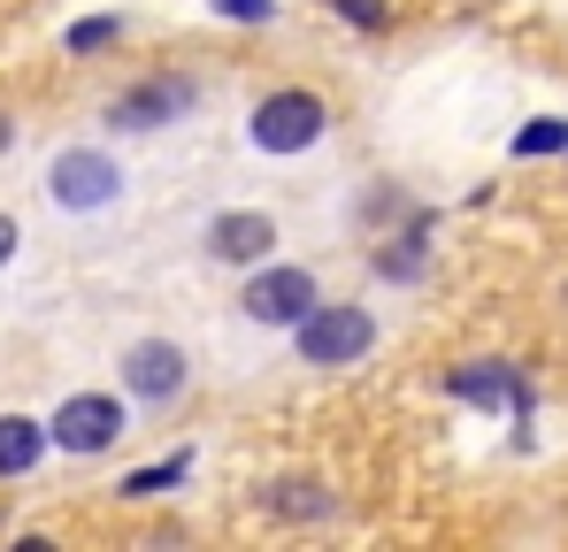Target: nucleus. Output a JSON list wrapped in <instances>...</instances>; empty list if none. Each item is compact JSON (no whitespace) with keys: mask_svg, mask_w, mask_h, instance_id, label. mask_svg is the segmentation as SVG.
<instances>
[{"mask_svg":"<svg viewBox=\"0 0 568 552\" xmlns=\"http://www.w3.org/2000/svg\"><path fill=\"white\" fill-rule=\"evenodd\" d=\"M292 346H300V361L307 368H346L362 361L369 346H377V315L369 307H315L307 323H292Z\"/></svg>","mask_w":568,"mask_h":552,"instance_id":"nucleus-1","label":"nucleus"},{"mask_svg":"<svg viewBox=\"0 0 568 552\" xmlns=\"http://www.w3.org/2000/svg\"><path fill=\"white\" fill-rule=\"evenodd\" d=\"M246 131H254V146H262V154H307V146L331 131V108H323L315 92L284 85V92H270V100L246 115Z\"/></svg>","mask_w":568,"mask_h":552,"instance_id":"nucleus-2","label":"nucleus"},{"mask_svg":"<svg viewBox=\"0 0 568 552\" xmlns=\"http://www.w3.org/2000/svg\"><path fill=\"white\" fill-rule=\"evenodd\" d=\"M54 446L62 453H78V460H93V453H108L115 438H123V399H108V391H78V399H62L54 407Z\"/></svg>","mask_w":568,"mask_h":552,"instance_id":"nucleus-3","label":"nucleus"},{"mask_svg":"<svg viewBox=\"0 0 568 552\" xmlns=\"http://www.w3.org/2000/svg\"><path fill=\"white\" fill-rule=\"evenodd\" d=\"M115 184H123V170H115L108 154H93V146H70V154H54V170H47L54 207H108Z\"/></svg>","mask_w":568,"mask_h":552,"instance_id":"nucleus-4","label":"nucleus"},{"mask_svg":"<svg viewBox=\"0 0 568 552\" xmlns=\"http://www.w3.org/2000/svg\"><path fill=\"white\" fill-rule=\"evenodd\" d=\"M315 307H323V292H315V276H307V269H262L254 284H246V315H254V323L292 330V323H307Z\"/></svg>","mask_w":568,"mask_h":552,"instance_id":"nucleus-5","label":"nucleus"},{"mask_svg":"<svg viewBox=\"0 0 568 552\" xmlns=\"http://www.w3.org/2000/svg\"><path fill=\"white\" fill-rule=\"evenodd\" d=\"M270 246H277V223H270V215H254V207H231V215H215V223H207V254H215V262L254 269V262H270Z\"/></svg>","mask_w":568,"mask_h":552,"instance_id":"nucleus-6","label":"nucleus"},{"mask_svg":"<svg viewBox=\"0 0 568 552\" xmlns=\"http://www.w3.org/2000/svg\"><path fill=\"white\" fill-rule=\"evenodd\" d=\"M123 384H131V399H178L185 391V354L170 338H146V346L123 354Z\"/></svg>","mask_w":568,"mask_h":552,"instance_id":"nucleus-7","label":"nucleus"},{"mask_svg":"<svg viewBox=\"0 0 568 552\" xmlns=\"http://www.w3.org/2000/svg\"><path fill=\"white\" fill-rule=\"evenodd\" d=\"M185 108H192V85L162 78V85L123 92V100L108 108V123H115V131H162V123H170V115H185Z\"/></svg>","mask_w":568,"mask_h":552,"instance_id":"nucleus-8","label":"nucleus"},{"mask_svg":"<svg viewBox=\"0 0 568 552\" xmlns=\"http://www.w3.org/2000/svg\"><path fill=\"white\" fill-rule=\"evenodd\" d=\"M47 446H54L47 422H31V415H0V476H31Z\"/></svg>","mask_w":568,"mask_h":552,"instance_id":"nucleus-9","label":"nucleus"},{"mask_svg":"<svg viewBox=\"0 0 568 552\" xmlns=\"http://www.w3.org/2000/svg\"><path fill=\"white\" fill-rule=\"evenodd\" d=\"M454 391H462V399H476V407H523V391H515V376H507V368H491V361H469V368H454Z\"/></svg>","mask_w":568,"mask_h":552,"instance_id":"nucleus-10","label":"nucleus"},{"mask_svg":"<svg viewBox=\"0 0 568 552\" xmlns=\"http://www.w3.org/2000/svg\"><path fill=\"white\" fill-rule=\"evenodd\" d=\"M185 468H192V460L178 453V460H162V468H139V476H123L115 491H123V499H154V491H170V483H178Z\"/></svg>","mask_w":568,"mask_h":552,"instance_id":"nucleus-11","label":"nucleus"},{"mask_svg":"<svg viewBox=\"0 0 568 552\" xmlns=\"http://www.w3.org/2000/svg\"><path fill=\"white\" fill-rule=\"evenodd\" d=\"M561 146H568V123H554V115H538V123L515 139V154H530V162H538V154H561Z\"/></svg>","mask_w":568,"mask_h":552,"instance_id":"nucleus-12","label":"nucleus"},{"mask_svg":"<svg viewBox=\"0 0 568 552\" xmlns=\"http://www.w3.org/2000/svg\"><path fill=\"white\" fill-rule=\"evenodd\" d=\"M115 16H93V23H70V54H100V47H115Z\"/></svg>","mask_w":568,"mask_h":552,"instance_id":"nucleus-13","label":"nucleus"},{"mask_svg":"<svg viewBox=\"0 0 568 552\" xmlns=\"http://www.w3.org/2000/svg\"><path fill=\"white\" fill-rule=\"evenodd\" d=\"M331 8H338L354 31H377V23H384V0H331Z\"/></svg>","mask_w":568,"mask_h":552,"instance_id":"nucleus-14","label":"nucleus"},{"mask_svg":"<svg viewBox=\"0 0 568 552\" xmlns=\"http://www.w3.org/2000/svg\"><path fill=\"white\" fill-rule=\"evenodd\" d=\"M215 8H223L231 23H270V16H277V0H215Z\"/></svg>","mask_w":568,"mask_h":552,"instance_id":"nucleus-15","label":"nucleus"},{"mask_svg":"<svg viewBox=\"0 0 568 552\" xmlns=\"http://www.w3.org/2000/svg\"><path fill=\"white\" fill-rule=\"evenodd\" d=\"M8 254H16V223L0 215V262H8Z\"/></svg>","mask_w":568,"mask_h":552,"instance_id":"nucleus-16","label":"nucleus"},{"mask_svg":"<svg viewBox=\"0 0 568 552\" xmlns=\"http://www.w3.org/2000/svg\"><path fill=\"white\" fill-rule=\"evenodd\" d=\"M0 146H8V123H0Z\"/></svg>","mask_w":568,"mask_h":552,"instance_id":"nucleus-17","label":"nucleus"}]
</instances>
